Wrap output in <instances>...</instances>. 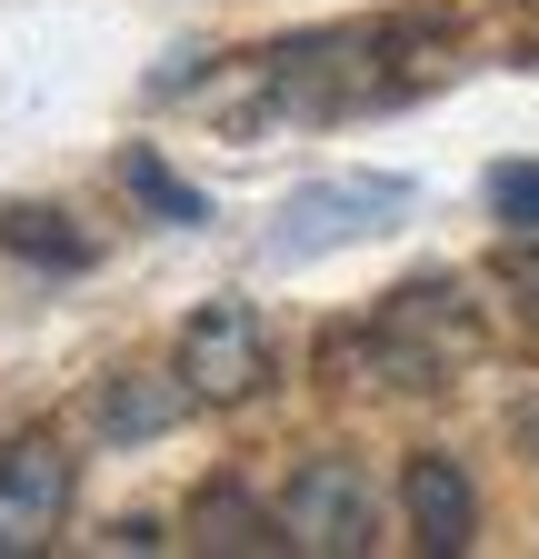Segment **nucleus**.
<instances>
[{
    "instance_id": "1",
    "label": "nucleus",
    "mask_w": 539,
    "mask_h": 559,
    "mask_svg": "<svg viewBox=\"0 0 539 559\" xmlns=\"http://www.w3.org/2000/svg\"><path fill=\"white\" fill-rule=\"evenodd\" d=\"M469 349H480V320H469L459 280H399V290L380 300V320L350 340V360L380 370L390 390H440Z\"/></svg>"
},
{
    "instance_id": "2",
    "label": "nucleus",
    "mask_w": 539,
    "mask_h": 559,
    "mask_svg": "<svg viewBox=\"0 0 539 559\" xmlns=\"http://www.w3.org/2000/svg\"><path fill=\"white\" fill-rule=\"evenodd\" d=\"M280 530L300 559H360L380 539V489L360 460H310L290 489H280Z\"/></svg>"
},
{
    "instance_id": "3",
    "label": "nucleus",
    "mask_w": 539,
    "mask_h": 559,
    "mask_svg": "<svg viewBox=\"0 0 539 559\" xmlns=\"http://www.w3.org/2000/svg\"><path fill=\"white\" fill-rule=\"evenodd\" d=\"M170 370L190 380V400H211V409L260 400V390H270V330H260V310H250V300H211V310H190V320H180V360H170Z\"/></svg>"
},
{
    "instance_id": "4",
    "label": "nucleus",
    "mask_w": 539,
    "mask_h": 559,
    "mask_svg": "<svg viewBox=\"0 0 539 559\" xmlns=\"http://www.w3.org/2000/svg\"><path fill=\"white\" fill-rule=\"evenodd\" d=\"M399 200H410V180H310V190H290L280 230H270V260H310L330 240H360V230L390 221Z\"/></svg>"
},
{
    "instance_id": "5",
    "label": "nucleus",
    "mask_w": 539,
    "mask_h": 559,
    "mask_svg": "<svg viewBox=\"0 0 539 559\" xmlns=\"http://www.w3.org/2000/svg\"><path fill=\"white\" fill-rule=\"evenodd\" d=\"M60 510H71V450H60L50 430L11 440L0 450V559H21L60 530Z\"/></svg>"
},
{
    "instance_id": "6",
    "label": "nucleus",
    "mask_w": 539,
    "mask_h": 559,
    "mask_svg": "<svg viewBox=\"0 0 539 559\" xmlns=\"http://www.w3.org/2000/svg\"><path fill=\"white\" fill-rule=\"evenodd\" d=\"M399 510H410V539L420 549H469V530H480V500H469V469L450 450H420L410 469H399Z\"/></svg>"
},
{
    "instance_id": "7",
    "label": "nucleus",
    "mask_w": 539,
    "mask_h": 559,
    "mask_svg": "<svg viewBox=\"0 0 539 559\" xmlns=\"http://www.w3.org/2000/svg\"><path fill=\"white\" fill-rule=\"evenodd\" d=\"M180 409H190V380H180V370H170V380H160V370H110V380L91 390V430L141 450V440L180 430Z\"/></svg>"
},
{
    "instance_id": "8",
    "label": "nucleus",
    "mask_w": 539,
    "mask_h": 559,
    "mask_svg": "<svg viewBox=\"0 0 539 559\" xmlns=\"http://www.w3.org/2000/svg\"><path fill=\"white\" fill-rule=\"evenodd\" d=\"M190 539L200 549H290L280 510H250L240 489H200V500H190Z\"/></svg>"
},
{
    "instance_id": "9",
    "label": "nucleus",
    "mask_w": 539,
    "mask_h": 559,
    "mask_svg": "<svg viewBox=\"0 0 539 559\" xmlns=\"http://www.w3.org/2000/svg\"><path fill=\"white\" fill-rule=\"evenodd\" d=\"M120 180H130V190H141V200L160 210V221H180V230H200V221H211V200H200L190 180H170V170H160L151 151H130V160H120Z\"/></svg>"
},
{
    "instance_id": "10",
    "label": "nucleus",
    "mask_w": 539,
    "mask_h": 559,
    "mask_svg": "<svg viewBox=\"0 0 539 559\" xmlns=\"http://www.w3.org/2000/svg\"><path fill=\"white\" fill-rule=\"evenodd\" d=\"M490 210H500V230L539 240V160H500L490 170Z\"/></svg>"
},
{
    "instance_id": "11",
    "label": "nucleus",
    "mask_w": 539,
    "mask_h": 559,
    "mask_svg": "<svg viewBox=\"0 0 539 559\" xmlns=\"http://www.w3.org/2000/svg\"><path fill=\"white\" fill-rule=\"evenodd\" d=\"M60 210H11V221H0V240L11 250H40V260H60V270H81L91 260V240H71V230H50Z\"/></svg>"
},
{
    "instance_id": "12",
    "label": "nucleus",
    "mask_w": 539,
    "mask_h": 559,
    "mask_svg": "<svg viewBox=\"0 0 539 559\" xmlns=\"http://www.w3.org/2000/svg\"><path fill=\"white\" fill-rule=\"evenodd\" d=\"M519 290H529V310H539V270H519Z\"/></svg>"
},
{
    "instance_id": "13",
    "label": "nucleus",
    "mask_w": 539,
    "mask_h": 559,
    "mask_svg": "<svg viewBox=\"0 0 539 559\" xmlns=\"http://www.w3.org/2000/svg\"><path fill=\"white\" fill-rule=\"evenodd\" d=\"M519 430H529V440H539V409H529V419H519Z\"/></svg>"
}]
</instances>
